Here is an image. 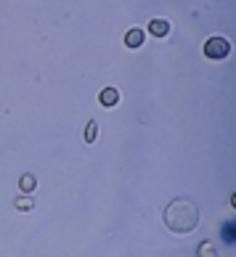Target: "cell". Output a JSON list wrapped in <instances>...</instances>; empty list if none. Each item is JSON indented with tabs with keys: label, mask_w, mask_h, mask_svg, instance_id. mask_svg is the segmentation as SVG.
<instances>
[{
	"label": "cell",
	"mask_w": 236,
	"mask_h": 257,
	"mask_svg": "<svg viewBox=\"0 0 236 257\" xmlns=\"http://www.w3.org/2000/svg\"><path fill=\"white\" fill-rule=\"evenodd\" d=\"M199 223H202V209L196 207L188 196H178L165 207V225L178 236L191 233Z\"/></svg>",
	"instance_id": "cell-1"
},
{
	"label": "cell",
	"mask_w": 236,
	"mask_h": 257,
	"mask_svg": "<svg viewBox=\"0 0 236 257\" xmlns=\"http://www.w3.org/2000/svg\"><path fill=\"white\" fill-rule=\"evenodd\" d=\"M228 51H231V45H228L225 37H210V40L204 43V56H207V59H212V61L225 59Z\"/></svg>",
	"instance_id": "cell-2"
},
{
	"label": "cell",
	"mask_w": 236,
	"mask_h": 257,
	"mask_svg": "<svg viewBox=\"0 0 236 257\" xmlns=\"http://www.w3.org/2000/svg\"><path fill=\"white\" fill-rule=\"evenodd\" d=\"M117 101H120V90L117 88H103L98 93V103H101V106H106V109H111Z\"/></svg>",
	"instance_id": "cell-3"
},
{
	"label": "cell",
	"mask_w": 236,
	"mask_h": 257,
	"mask_svg": "<svg viewBox=\"0 0 236 257\" xmlns=\"http://www.w3.org/2000/svg\"><path fill=\"white\" fill-rule=\"evenodd\" d=\"M149 32L154 37H165L170 32V22L167 19H152V22H149Z\"/></svg>",
	"instance_id": "cell-4"
},
{
	"label": "cell",
	"mask_w": 236,
	"mask_h": 257,
	"mask_svg": "<svg viewBox=\"0 0 236 257\" xmlns=\"http://www.w3.org/2000/svg\"><path fill=\"white\" fill-rule=\"evenodd\" d=\"M37 186V178L32 173H24L22 178H19V188H22V194H32Z\"/></svg>",
	"instance_id": "cell-5"
},
{
	"label": "cell",
	"mask_w": 236,
	"mask_h": 257,
	"mask_svg": "<svg viewBox=\"0 0 236 257\" xmlns=\"http://www.w3.org/2000/svg\"><path fill=\"white\" fill-rule=\"evenodd\" d=\"M125 45H128V48H141V45H144V32H141V30H130L125 35Z\"/></svg>",
	"instance_id": "cell-6"
},
{
	"label": "cell",
	"mask_w": 236,
	"mask_h": 257,
	"mask_svg": "<svg viewBox=\"0 0 236 257\" xmlns=\"http://www.w3.org/2000/svg\"><path fill=\"white\" fill-rule=\"evenodd\" d=\"M96 138H98V122L90 119L88 125H85V141H88V144H93Z\"/></svg>",
	"instance_id": "cell-7"
},
{
	"label": "cell",
	"mask_w": 236,
	"mask_h": 257,
	"mask_svg": "<svg viewBox=\"0 0 236 257\" xmlns=\"http://www.w3.org/2000/svg\"><path fill=\"white\" fill-rule=\"evenodd\" d=\"M14 207L22 209V212H27V209L35 207V199H32V196H16V199H14Z\"/></svg>",
	"instance_id": "cell-8"
},
{
	"label": "cell",
	"mask_w": 236,
	"mask_h": 257,
	"mask_svg": "<svg viewBox=\"0 0 236 257\" xmlns=\"http://www.w3.org/2000/svg\"><path fill=\"white\" fill-rule=\"evenodd\" d=\"M196 257H218L215 254V244L212 241H202L199 249H196Z\"/></svg>",
	"instance_id": "cell-9"
},
{
	"label": "cell",
	"mask_w": 236,
	"mask_h": 257,
	"mask_svg": "<svg viewBox=\"0 0 236 257\" xmlns=\"http://www.w3.org/2000/svg\"><path fill=\"white\" fill-rule=\"evenodd\" d=\"M225 241H228V244L233 241V225H231V223L225 225Z\"/></svg>",
	"instance_id": "cell-10"
}]
</instances>
